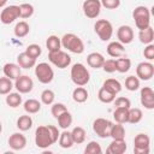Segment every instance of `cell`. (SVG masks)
Wrapping results in <instances>:
<instances>
[{"label":"cell","instance_id":"cell-21","mask_svg":"<svg viewBox=\"0 0 154 154\" xmlns=\"http://www.w3.org/2000/svg\"><path fill=\"white\" fill-rule=\"evenodd\" d=\"M17 64L22 67V69H31L36 65V59L29 57L25 52L19 53L17 57Z\"/></svg>","mask_w":154,"mask_h":154},{"label":"cell","instance_id":"cell-48","mask_svg":"<svg viewBox=\"0 0 154 154\" xmlns=\"http://www.w3.org/2000/svg\"><path fill=\"white\" fill-rule=\"evenodd\" d=\"M143 55L147 60H153L154 59V45L149 43L146 46V48L143 49Z\"/></svg>","mask_w":154,"mask_h":154},{"label":"cell","instance_id":"cell-23","mask_svg":"<svg viewBox=\"0 0 154 154\" xmlns=\"http://www.w3.org/2000/svg\"><path fill=\"white\" fill-rule=\"evenodd\" d=\"M109 137H112V140H125V129H124V125L120 124V123L112 124L111 131H109Z\"/></svg>","mask_w":154,"mask_h":154},{"label":"cell","instance_id":"cell-43","mask_svg":"<svg viewBox=\"0 0 154 154\" xmlns=\"http://www.w3.org/2000/svg\"><path fill=\"white\" fill-rule=\"evenodd\" d=\"M25 53H26L29 57H31V58H34V59H37V58L41 55V53H42V48H41L38 45L32 43V45H29V46L26 47Z\"/></svg>","mask_w":154,"mask_h":154},{"label":"cell","instance_id":"cell-1","mask_svg":"<svg viewBox=\"0 0 154 154\" xmlns=\"http://www.w3.org/2000/svg\"><path fill=\"white\" fill-rule=\"evenodd\" d=\"M59 130L54 125H40L35 130V144L37 148L46 149L54 144L59 138Z\"/></svg>","mask_w":154,"mask_h":154},{"label":"cell","instance_id":"cell-19","mask_svg":"<svg viewBox=\"0 0 154 154\" xmlns=\"http://www.w3.org/2000/svg\"><path fill=\"white\" fill-rule=\"evenodd\" d=\"M107 54L112 58H119L125 54V48L124 45L120 43L119 41H112L107 46Z\"/></svg>","mask_w":154,"mask_h":154},{"label":"cell","instance_id":"cell-34","mask_svg":"<svg viewBox=\"0 0 154 154\" xmlns=\"http://www.w3.org/2000/svg\"><path fill=\"white\" fill-rule=\"evenodd\" d=\"M5 101H6V105L10 106V107H12V108H16V107L20 106V103L23 102L22 95L18 91L17 93H8Z\"/></svg>","mask_w":154,"mask_h":154},{"label":"cell","instance_id":"cell-49","mask_svg":"<svg viewBox=\"0 0 154 154\" xmlns=\"http://www.w3.org/2000/svg\"><path fill=\"white\" fill-rule=\"evenodd\" d=\"M6 4H7V0H0V8L1 7H5Z\"/></svg>","mask_w":154,"mask_h":154},{"label":"cell","instance_id":"cell-45","mask_svg":"<svg viewBox=\"0 0 154 154\" xmlns=\"http://www.w3.org/2000/svg\"><path fill=\"white\" fill-rule=\"evenodd\" d=\"M105 72H107V73H113V72H116V59H105V61H103V65H102V67H101Z\"/></svg>","mask_w":154,"mask_h":154},{"label":"cell","instance_id":"cell-7","mask_svg":"<svg viewBox=\"0 0 154 154\" xmlns=\"http://www.w3.org/2000/svg\"><path fill=\"white\" fill-rule=\"evenodd\" d=\"M48 60L58 69H66L71 64V57L61 49L55 52H48Z\"/></svg>","mask_w":154,"mask_h":154},{"label":"cell","instance_id":"cell-37","mask_svg":"<svg viewBox=\"0 0 154 154\" xmlns=\"http://www.w3.org/2000/svg\"><path fill=\"white\" fill-rule=\"evenodd\" d=\"M143 118V113L140 108L135 107V108H129V117H128V123H131V124H137L142 120Z\"/></svg>","mask_w":154,"mask_h":154},{"label":"cell","instance_id":"cell-10","mask_svg":"<svg viewBox=\"0 0 154 154\" xmlns=\"http://www.w3.org/2000/svg\"><path fill=\"white\" fill-rule=\"evenodd\" d=\"M101 2L100 0H84L82 5V10L85 17L94 19L96 18L101 12Z\"/></svg>","mask_w":154,"mask_h":154},{"label":"cell","instance_id":"cell-40","mask_svg":"<svg viewBox=\"0 0 154 154\" xmlns=\"http://www.w3.org/2000/svg\"><path fill=\"white\" fill-rule=\"evenodd\" d=\"M125 88L129 91H136L140 88V79L137 78V76L131 75V76L126 77V79H125Z\"/></svg>","mask_w":154,"mask_h":154},{"label":"cell","instance_id":"cell-15","mask_svg":"<svg viewBox=\"0 0 154 154\" xmlns=\"http://www.w3.org/2000/svg\"><path fill=\"white\" fill-rule=\"evenodd\" d=\"M117 38L123 45H129L134 40V30L129 25H120L117 29Z\"/></svg>","mask_w":154,"mask_h":154},{"label":"cell","instance_id":"cell-3","mask_svg":"<svg viewBox=\"0 0 154 154\" xmlns=\"http://www.w3.org/2000/svg\"><path fill=\"white\" fill-rule=\"evenodd\" d=\"M70 76H71V81L77 87H84L90 81V73L82 63H76L72 65Z\"/></svg>","mask_w":154,"mask_h":154},{"label":"cell","instance_id":"cell-26","mask_svg":"<svg viewBox=\"0 0 154 154\" xmlns=\"http://www.w3.org/2000/svg\"><path fill=\"white\" fill-rule=\"evenodd\" d=\"M59 146L64 149H67V148H71L75 143H73V140H72V136H71V131H67L64 130L60 135H59Z\"/></svg>","mask_w":154,"mask_h":154},{"label":"cell","instance_id":"cell-25","mask_svg":"<svg viewBox=\"0 0 154 154\" xmlns=\"http://www.w3.org/2000/svg\"><path fill=\"white\" fill-rule=\"evenodd\" d=\"M89 97V94H88V90L84 88V87H77L76 89H73L72 91V99L75 102L77 103H83L88 100Z\"/></svg>","mask_w":154,"mask_h":154},{"label":"cell","instance_id":"cell-13","mask_svg":"<svg viewBox=\"0 0 154 154\" xmlns=\"http://www.w3.org/2000/svg\"><path fill=\"white\" fill-rule=\"evenodd\" d=\"M136 76L138 79L149 81L154 76V65L149 61H142L136 67Z\"/></svg>","mask_w":154,"mask_h":154},{"label":"cell","instance_id":"cell-5","mask_svg":"<svg viewBox=\"0 0 154 154\" xmlns=\"http://www.w3.org/2000/svg\"><path fill=\"white\" fill-rule=\"evenodd\" d=\"M94 31L101 41L106 42L109 41L113 35V25L107 19H99L94 24Z\"/></svg>","mask_w":154,"mask_h":154},{"label":"cell","instance_id":"cell-4","mask_svg":"<svg viewBox=\"0 0 154 154\" xmlns=\"http://www.w3.org/2000/svg\"><path fill=\"white\" fill-rule=\"evenodd\" d=\"M132 18L137 29L143 30L150 25V10L147 6H136L132 11Z\"/></svg>","mask_w":154,"mask_h":154},{"label":"cell","instance_id":"cell-16","mask_svg":"<svg viewBox=\"0 0 154 154\" xmlns=\"http://www.w3.org/2000/svg\"><path fill=\"white\" fill-rule=\"evenodd\" d=\"M7 142L12 150H22L26 146V137L20 132H13Z\"/></svg>","mask_w":154,"mask_h":154},{"label":"cell","instance_id":"cell-46","mask_svg":"<svg viewBox=\"0 0 154 154\" xmlns=\"http://www.w3.org/2000/svg\"><path fill=\"white\" fill-rule=\"evenodd\" d=\"M114 102V106L116 107H125V108H130L131 107V101L130 99L125 97V96H119L117 99L113 100Z\"/></svg>","mask_w":154,"mask_h":154},{"label":"cell","instance_id":"cell-14","mask_svg":"<svg viewBox=\"0 0 154 154\" xmlns=\"http://www.w3.org/2000/svg\"><path fill=\"white\" fill-rule=\"evenodd\" d=\"M141 105L147 109H154V90L150 87H143L140 94Z\"/></svg>","mask_w":154,"mask_h":154},{"label":"cell","instance_id":"cell-50","mask_svg":"<svg viewBox=\"0 0 154 154\" xmlns=\"http://www.w3.org/2000/svg\"><path fill=\"white\" fill-rule=\"evenodd\" d=\"M1 131H2V124H1V122H0V134H1Z\"/></svg>","mask_w":154,"mask_h":154},{"label":"cell","instance_id":"cell-6","mask_svg":"<svg viewBox=\"0 0 154 154\" xmlns=\"http://www.w3.org/2000/svg\"><path fill=\"white\" fill-rule=\"evenodd\" d=\"M35 76L42 84H48L54 78V71L48 63H38L35 65Z\"/></svg>","mask_w":154,"mask_h":154},{"label":"cell","instance_id":"cell-35","mask_svg":"<svg viewBox=\"0 0 154 154\" xmlns=\"http://www.w3.org/2000/svg\"><path fill=\"white\" fill-rule=\"evenodd\" d=\"M102 87H105L106 89H108L109 91H112V93L116 94V95L122 91V84H120V82L117 81L116 78H108V79H106V81L103 82Z\"/></svg>","mask_w":154,"mask_h":154},{"label":"cell","instance_id":"cell-9","mask_svg":"<svg viewBox=\"0 0 154 154\" xmlns=\"http://www.w3.org/2000/svg\"><path fill=\"white\" fill-rule=\"evenodd\" d=\"M150 146V138L146 134H138L134 138V153L135 154H148Z\"/></svg>","mask_w":154,"mask_h":154},{"label":"cell","instance_id":"cell-17","mask_svg":"<svg viewBox=\"0 0 154 154\" xmlns=\"http://www.w3.org/2000/svg\"><path fill=\"white\" fill-rule=\"evenodd\" d=\"M128 149L125 140H113L106 149L107 154H124Z\"/></svg>","mask_w":154,"mask_h":154},{"label":"cell","instance_id":"cell-32","mask_svg":"<svg viewBox=\"0 0 154 154\" xmlns=\"http://www.w3.org/2000/svg\"><path fill=\"white\" fill-rule=\"evenodd\" d=\"M71 136H72V140H73V143L76 144H81L85 141V136H87V132L85 130L82 128V126H75L71 131Z\"/></svg>","mask_w":154,"mask_h":154},{"label":"cell","instance_id":"cell-24","mask_svg":"<svg viewBox=\"0 0 154 154\" xmlns=\"http://www.w3.org/2000/svg\"><path fill=\"white\" fill-rule=\"evenodd\" d=\"M138 38H140V41H141L142 43H144V45L153 43V41H154V30H153V28L149 25V26H147L146 29L140 30V32H138Z\"/></svg>","mask_w":154,"mask_h":154},{"label":"cell","instance_id":"cell-38","mask_svg":"<svg viewBox=\"0 0 154 154\" xmlns=\"http://www.w3.org/2000/svg\"><path fill=\"white\" fill-rule=\"evenodd\" d=\"M34 11L35 10L31 4H28V2L20 4L19 5V18H23V19L30 18L34 14Z\"/></svg>","mask_w":154,"mask_h":154},{"label":"cell","instance_id":"cell-28","mask_svg":"<svg viewBox=\"0 0 154 154\" xmlns=\"http://www.w3.org/2000/svg\"><path fill=\"white\" fill-rule=\"evenodd\" d=\"M128 117H129V108L116 107V109L113 112V118H114L116 123L125 124V123H128Z\"/></svg>","mask_w":154,"mask_h":154},{"label":"cell","instance_id":"cell-44","mask_svg":"<svg viewBox=\"0 0 154 154\" xmlns=\"http://www.w3.org/2000/svg\"><path fill=\"white\" fill-rule=\"evenodd\" d=\"M53 106H52V108H51V113H52V116L57 119L63 112H65V111H67V108H66V106L64 105V103H61V102H57V103H52Z\"/></svg>","mask_w":154,"mask_h":154},{"label":"cell","instance_id":"cell-30","mask_svg":"<svg viewBox=\"0 0 154 154\" xmlns=\"http://www.w3.org/2000/svg\"><path fill=\"white\" fill-rule=\"evenodd\" d=\"M46 47L48 49V52H55L59 51L61 48V41L60 37H58L57 35H49L46 40Z\"/></svg>","mask_w":154,"mask_h":154},{"label":"cell","instance_id":"cell-31","mask_svg":"<svg viewBox=\"0 0 154 154\" xmlns=\"http://www.w3.org/2000/svg\"><path fill=\"white\" fill-rule=\"evenodd\" d=\"M130 67H131V60L129 58L119 57L118 59H116V71L120 73H125L130 70Z\"/></svg>","mask_w":154,"mask_h":154},{"label":"cell","instance_id":"cell-27","mask_svg":"<svg viewBox=\"0 0 154 154\" xmlns=\"http://www.w3.org/2000/svg\"><path fill=\"white\" fill-rule=\"evenodd\" d=\"M30 31V26L29 24L25 22V20H20L16 24L14 29H13V32H14V36L18 37V38H22V37H25Z\"/></svg>","mask_w":154,"mask_h":154},{"label":"cell","instance_id":"cell-42","mask_svg":"<svg viewBox=\"0 0 154 154\" xmlns=\"http://www.w3.org/2000/svg\"><path fill=\"white\" fill-rule=\"evenodd\" d=\"M54 99H55V94L53 90L51 89H45L42 93H41V102L45 103V105H52L54 102Z\"/></svg>","mask_w":154,"mask_h":154},{"label":"cell","instance_id":"cell-33","mask_svg":"<svg viewBox=\"0 0 154 154\" xmlns=\"http://www.w3.org/2000/svg\"><path fill=\"white\" fill-rule=\"evenodd\" d=\"M32 126V119L29 114H24V116H20L18 119H17V128L20 130V131H28L30 130Z\"/></svg>","mask_w":154,"mask_h":154},{"label":"cell","instance_id":"cell-47","mask_svg":"<svg viewBox=\"0 0 154 154\" xmlns=\"http://www.w3.org/2000/svg\"><path fill=\"white\" fill-rule=\"evenodd\" d=\"M101 6L107 10H116L120 6V0H100Z\"/></svg>","mask_w":154,"mask_h":154},{"label":"cell","instance_id":"cell-41","mask_svg":"<svg viewBox=\"0 0 154 154\" xmlns=\"http://www.w3.org/2000/svg\"><path fill=\"white\" fill-rule=\"evenodd\" d=\"M101 153H102V148L100 143L96 141H90L84 148V154H101Z\"/></svg>","mask_w":154,"mask_h":154},{"label":"cell","instance_id":"cell-18","mask_svg":"<svg viewBox=\"0 0 154 154\" xmlns=\"http://www.w3.org/2000/svg\"><path fill=\"white\" fill-rule=\"evenodd\" d=\"M2 72L10 79H16L22 75V67L14 63H6L2 67Z\"/></svg>","mask_w":154,"mask_h":154},{"label":"cell","instance_id":"cell-39","mask_svg":"<svg viewBox=\"0 0 154 154\" xmlns=\"http://www.w3.org/2000/svg\"><path fill=\"white\" fill-rule=\"evenodd\" d=\"M12 88H13L12 79H10L6 76L0 77V94L1 95H7L8 93H11Z\"/></svg>","mask_w":154,"mask_h":154},{"label":"cell","instance_id":"cell-29","mask_svg":"<svg viewBox=\"0 0 154 154\" xmlns=\"http://www.w3.org/2000/svg\"><path fill=\"white\" fill-rule=\"evenodd\" d=\"M57 120H58V126H59L60 129H63V130H66L67 128L71 126L73 119H72V114H71L69 111H65V112H63V113L57 118Z\"/></svg>","mask_w":154,"mask_h":154},{"label":"cell","instance_id":"cell-12","mask_svg":"<svg viewBox=\"0 0 154 154\" xmlns=\"http://www.w3.org/2000/svg\"><path fill=\"white\" fill-rule=\"evenodd\" d=\"M18 93L20 94H28L34 88V82L32 79L26 76V75H20L19 77H17L14 79V85H13Z\"/></svg>","mask_w":154,"mask_h":154},{"label":"cell","instance_id":"cell-11","mask_svg":"<svg viewBox=\"0 0 154 154\" xmlns=\"http://www.w3.org/2000/svg\"><path fill=\"white\" fill-rule=\"evenodd\" d=\"M17 18H19V6L18 5H10L4 7L0 13V20L4 24H11Z\"/></svg>","mask_w":154,"mask_h":154},{"label":"cell","instance_id":"cell-22","mask_svg":"<svg viewBox=\"0 0 154 154\" xmlns=\"http://www.w3.org/2000/svg\"><path fill=\"white\" fill-rule=\"evenodd\" d=\"M24 111L28 114H35L37 112H40L41 109V102L36 99H28L26 101H24Z\"/></svg>","mask_w":154,"mask_h":154},{"label":"cell","instance_id":"cell-36","mask_svg":"<svg viewBox=\"0 0 154 154\" xmlns=\"http://www.w3.org/2000/svg\"><path fill=\"white\" fill-rule=\"evenodd\" d=\"M97 97L103 103H111L116 99V94H113L112 91H109L105 87H101L100 90H99V93H97Z\"/></svg>","mask_w":154,"mask_h":154},{"label":"cell","instance_id":"cell-20","mask_svg":"<svg viewBox=\"0 0 154 154\" xmlns=\"http://www.w3.org/2000/svg\"><path fill=\"white\" fill-rule=\"evenodd\" d=\"M105 58L99 52H93L87 55V64L93 69H101L103 65Z\"/></svg>","mask_w":154,"mask_h":154},{"label":"cell","instance_id":"cell-2","mask_svg":"<svg viewBox=\"0 0 154 154\" xmlns=\"http://www.w3.org/2000/svg\"><path fill=\"white\" fill-rule=\"evenodd\" d=\"M60 41H61V46L71 53L82 54L84 52V43H83L82 38L79 36H77L76 34L67 32L60 38Z\"/></svg>","mask_w":154,"mask_h":154},{"label":"cell","instance_id":"cell-8","mask_svg":"<svg viewBox=\"0 0 154 154\" xmlns=\"http://www.w3.org/2000/svg\"><path fill=\"white\" fill-rule=\"evenodd\" d=\"M112 122L105 118H96L93 122V130L94 132L101 137V138H107L109 137V131H111V126H112Z\"/></svg>","mask_w":154,"mask_h":154}]
</instances>
